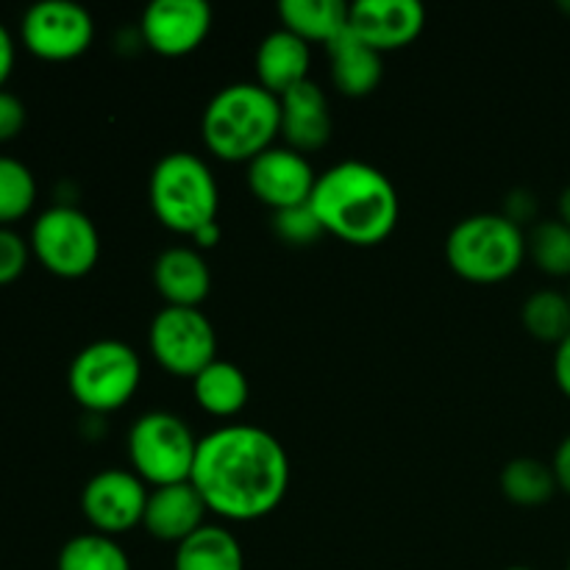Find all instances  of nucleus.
Here are the masks:
<instances>
[{
    "instance_id": "nucleus-1",
    "label": "nucleus",
    "mask_w": 570,
    "mask_h": 570,
    "mask_svg": "<svg viewBox=\"0 0 570 570\" xmlns=\"http://www.w3.org/2000/svg\"><path fill=\"white\" fill-rule=\"evenodd\" d=\"M193 488L206 510L223 521H262L278 510L289 490V456L259 426H220L198 440Z\"/></svg>"
},
{
    "instance_id": "nucleus-2",
    "label": "nucleus",
    "mask_w": 570,
    "mask_h": 570,
    "mask_svg": "<svg viewBox=\"0 0 570 570\" xmlns=\"http://www.w3.org/2000/svg\"><path fill=\"white\" fill-rule=\"evenodd\" d=\"M323 234L371 248L395 232L401 200L395 184L367 161H340L321 173L309 198Z\"/></svg>"
},
{
    "instance_id": "nucleus-3",
    "label": "nucleus",
    "mask_w": 570,
    "mask_h": 570,
    "mask_svg": "<svg viewBox=\"0 0 570 570\" xmlns=\"http://www.w3.org/2000/svg\"><path fill=\"white\" fill-rule=\"evenodd\" d=\"M204 145L220 161H254L282 134V106L256 81L223 87L200 120Z\"/></svg>"
},
{
    "instance_id": "nucleus-4",
    "label": "nucleus",
    "mask_w": 570,
    "mask_h": 570,
    "mask_svg": "<svg viewBox=\"0 0 570 570\" xmlns=\"http://www.w3.org/2000/svg\"><path fill=\"white\" fill-rule=\"evenodd\" d=\"M148 200L161 226L184 237H195L206 226L217 223L220 187L200 156L189 150H173L161 156L150 170Z\"/></svg>"
},
{
    "instance_id": "nucleus-5",
    "label": "nucleus",
    "mask_w": 570,
    "mask_h": 570,
    "mask_svg": "<svg viewBox=\"0 0 570 570\" xmlns=\"http://www.w3.org/2000/svg\"><path fill=\"white\" fill-rule=\"evenodd\" d=\"M445 259L456 276L471 284L507 282L527 259V234L504 215H471L451 228Z\"/></svg>"
},
{
    "instance_id": "nucleus-6",
    "label": "nucleus",
    "mask_w": 570,
    "mask_h": 570,
    "mask_svg": "<svg viewBox=\"0 0 570 570\" xmlns=\"http://www.w3.org/2000/svg\"><path fill=\"white\" fill-rule=\"evenodd\" d=\"M142 362L131 345L120 340H95L76 354L67 373L70 395L95 415L117 412L137 395Z\"/></svg>"
},
{
    "instance_id": "nucleus-7",
    "label": "nucleus",
    "mask_w": 570,
    "mask_h": 570,
    "mask_svg": "<svg viewBox=\"0 0 570 570\" xmlns=\"http://www.w3.org/2000/svg\"><path fill=\"white\" fill-rule=\"evenodd\" d=\"M198 440L173 412H145L128 432V460L145 484L167 488L193 479Z\"/></svg>"
},
{
    "instance_id": "nucleus-8",
    "label": "nucleus",
    "mask_w": 570,
    "mask_h": 570,
    "mask_svg": "<svg viewBox=\"0 0 570 570\" xmlns=\"http://www.w3.org/2000/svg\"><path fill=\"white\" fill-rule=\"evenodd\" d=\"M31 254L59 278H83L100 259V234L92 217L76 206H50L33 220Z\"/></svg>"
},
{
    "instance_id": "nucleus-9",
    "label": "nucleus",
    "mask_w": 570,
    "mask_h": 570,
    "mask_svg": "<svg viewBox=\"0 0 570 570\" xmlns=\"http://www.w3.org/2000/svg\"><path fill=\"white\" fill-rule=\"evenodd\" d=\"M148 345L154 360L167 373L195 379L217 360V334L200 309L165 306L150 321Z\"/></svg>"
},
{
    "instance_id": "nucleus-10",
    "label": "nucleus",
    "mask_w": 570,
    "mask_h": 570,
    "mask_svg": "<svg viewBox=\"0 0 570 570\" xmlns=\"http://www.w3.org/2000/svg\"><path fill=\"white\" fill-rule=\"evenodd\" d=\"M22 45L42 61H72L87 53L95 39L92 14L72 0H42L26 11Z\"/></svg>"
},
{
    "instance_id": "nucleus-11",
    "label": "nucleus",
    "mask_w": 570,
    "mask_h": 570,
    "mask_svg": "<svg viewBox=\"0 0 570 570\" xmlns=\"http://www.w3.org/2000/svg\"><path fill=\"white\" fill-rule=\"evenodd\" d=\"M145 504H148L145 482L134 471H122V468L95 473L81 490L83 518L95 532L106 538L142 527Z\"/></svg>"
},
{
    "instance_id": "nucleus-12",
    "label": "nucleus",
    "mask_w": 570,
    "mask_h": 570,
    "mask_svg": "<svg viewBox=\"0 0 570 570\" xmlns=\"http://www.w3.org/2000/svg\"><path fill=\"white\" fill-rule=\"evenodd\" d=\"M212 9L206 0H154L142 11L139 33L154 53L181 59L209 37Z\"/></svg>"
},
{
    "instance_id": "nucleus-13",
    "label": "nucleus",
    "mask_w": 570,
    "mask_h": 570,
    "mask_svg": "<svg viewBox=\"0 0 570 570\" xmlns=\"http://www.w3.org/2000/svg\"><path fill=\"white\" fill-rule=\"evenodd\" d=\"M317 173L309 159L287 145H273L265 154L248 161V187L267 209L284 212L309 204Z\"/></svg>"
},
{
    "instance_id": "nucleus-14",
    "label": "nucleus",
    "mask_w": 570,
    "mask_h": 570,
    "mask_svg": "<svg viewBox=\"0 0 570 570\" xmlns=\"http://www.w3.org/2000/svg\"><path fill=\"white\" fill-rule=\"evenodd\" d=\"M348 28L376 53H387L421 37L426 9L417 0H360L351 6Z\"/></svg>"
},
{
    "instance_id": "nucleus-15",
    "label": "nucleus",
    "mask_w": 570,
    "mask_h": 570,
    "mask_svg": "<svg viewBox=\"0 0 570 570\" xmlns=\"http://www.w3.org/2000/svg\"><path fill=\"white\" fill-rule=\"evenodd\" d=\"M282 106V134L287 148L298 150V154H315V150L326 148L332 139V111H328V98L315 81H304L287 95L278 98Z\"/></svg>"
},
{
    "instance_id": "nucleus-16",
    "label": "nucleus",
    "mask_w": 570,
    "mask_h": 570,
    "mask_svg": "<svg viewBox=\"0 0 570 570\" xmlns=\"http://www.w3.org/2000/svg\"><path fill=\"white\" fill-rule=\"evenodd\" d=\"M206 512L209 510H206L204 499L193 488V482L154 488L148 493V504H145L142 529L154 540L181 546L200 527H206Z\"/></svg>"
},
{
    "instance_id": "nucleus-17",
    "label": "nucleus",
    "mask_w": 570,
    "mask_h": 570,
    "mask_svg": "<svg viewBox=\"0 0 570 570\" xmlns=\"http://www.w3.org/2000/svg\"><path fill=\"white\" fill-rule=\"evenodd\" d=\"M154 284L167 306L200 309L212 289V273L198 248L176 245L154 262Z\"/></svg>"
},
{
    "instance_id": "nucleus-18",
    "label": "nucleus",
    "mask_w": 570,
    "mask_h": 570,
    "mask_svg": "<svg viewBox=\"0 0 570 570\" xmlns=\"http://www.w3.org/2000/svg\"><path fill=\"white\" fill-rule=\"evenodd\" d=\"M309 45L295 33L278 28V31L267 33L256 48V83L282 98L298 83L309 81Z\"/></svg>"
},
{
    "instance_id": "nucleus-19",
    "label": "nucleus",
    "mask_w": 570,
    "mask_h": 570,
    "mask_svg": "<svg viewBox=\"0 0 570 570\" xmlns=\"http://www.w3.org/2000/svg\"><path fill=\"white\" fill-rule=\"evenodd\" d=\"M326 53L334 87L345 98H365V95L376 92L384 76L382 53L362 42L351 28H345L337 39L326 45Z\"/></svg>"
},
{
    "instance_id": "nucleus-20",
    "label": "nucleus",
    "mask_w": 570,
    "mask_h": 570,
    "mask_svg": "<svg viewBox=\"0 0 570 570\" xmlns=\"http://www.w3.org/2000/svg\"><path fill=\"white\" fill-rule=\"evenodd\" d=\"M348 14L351 6L343 0H282L278 3L284 31L295 33L306 45L321 42L323 48L348 28Z\"/></svg>"
},
{
    "instance_id": "nucleus-21",
    "label": "nucleus",
    "mask_w": 570,
    "mask_h": 570,
    "mask_svg": "<svg viewBox=\"0 0 570 570\" xmlns=\"http://www.w3.org/2000/svg\"><path fill=\"white\" fill-rule=\"evenodd\" d=\"M193 395L200 410L209 415L234 417L248 404L250 384L243 367L226 360H215L193 379Z\"/></svg>"
},
{
    "instance_id": "nucleus-22",
    "label": "nucleus",
    "mask_w": 570,
    "mask_h": 570,
    "mask_svg": "<svg viewBox=\"0 0 570 570\" xmlns=\"http://www.w3.org/2000/svg\"><path fill=\"white\" fill-rule=\"evenodd\" d=\"M173 570H245L243 546L228 529L206 523L176 546Z\"/></svg>"
},
{
    "instance_id": "nucleus-23",
    "label": "nucleus",
    "mask_w": 570,
    "mask_h": 570,
    "mask_svg": "<svg viewBox=\"0 0 570 570\" xmlns=\"http://www.w3.org/2000/svg\"><path fill=\"white\" fill-rule=\"evenodd\" d=\"M501 493L518 507H543L560 490L554 468L532 456H518L501 468Z\"/></svg>"
},
{
    "instance_id": "nucleus-24",
    "label": "nucleus",
    "mask_w": 570,
    "mask_h": 570,
    "mask_svg": "<svg viewBox=\"0 0 570 570\" xmlns=\"http://www.w3.org/2000/svg\"><path fill=\"white\" fill-rule=\"evenodd\" d=\"M521 321L534 340L560 345L570 334V298L557 289H538L523 301Z\"/></svg>"
},
{
    "instance_id": "nucleus-25",
    "label": "nucleus",
    "mask_w": 570,
    "mask_h": 570,
    "mask_svg": "<svg viewBox=\"0 0 570 570\" xmlns=\"http://www.w3.org/2000/svg\"><path fill=\"white\" fill-rule=\"evenodd\" d=\"M56 570H131V562L115 538L92 532L61 546Z\"/></svg>"
},
{
    "instance_id": "nucleus-26",
    "label": "nucleus",
    "mask_w": 570,
    "mask_h": 570,
    "mask_svg": "<svg viewBox=\"0 0 570 570\" xmlns=\"http://www.w3.org/2000/svg\"><path fill=\"white\" fill-rule=\"evenodd\" d=\"M527 256L546 276H570V228L562 220H540L527 234Z\"/></svg>"
},
{
    "instance_id": "nucleus-27",
    "label": "nucleus",
    "mask_w": 570,
    "mask_h": 570,
    "mask_svg": "<svg viewBox=\"0 0 570 570\" xmlns=\"http://www.w3.org/2000/svg\"><path fill=\"white\" fill-rule=\"evenodd\" d=\"M37 204V178L20 159L0 156V226L22 220Z\"/></svg>"
},
{
    "instance_id": "nucleus-28",
    "label": "nucleus",
    "mask_w": 570,
    "mask_h": 570,
    "mask_svg": "<svg viewBox=\"0 0 570 570\" xmlns=\"http://www.w3.org/2000/svg\"><path fill=\"white\" fill-rule=\"evenodd\" d=\"M273 228H276V234L282 243L295 245V248H301V245H309V243H315L317 237H323V228H321V223H317L315 212H312L309 204L295 206V209L276 212V217H273Z\"/></svg>"
},
{
    "instance_id": "nucleus-29",
    "label": "nucleus",
    "mask_w": 570,
    "mask_h": 570,
    "mask_svg": "<svg viewBox=\"0 0 570 570\" xmlns=\"http://www.w3.org/2000/svg\"><path fill=\"white\" fill-rule=\"evenodd\" d=\"M28 259H31V245L9 226H0V287L17 282L26 273Z\"/></svg>"
},
{
    "instance_id": "nucleus-30",
    "label": "nucleus",
    "mask_w": 570,
    "mask_h": 570,
    "mask_svg": "<svg viewBox=\"0 0 570 570\" xmlns=\"http://www.w3.org/2000/svg\"><path fill=\"white\" fill-rule=\"evenodd\" d=\"M26 126V106L9 89H0V145L11 142Z\"/></svg>"
},
{
    "instance_id": "nucleus-31",
    "label": "nucleus",
    "mask_w": 570,
    "mask_h": 570,
    "mask_svg": "<svg viewBox=\"0 0 570 570\" xmlns=\"http://www.w3.org/2000/svg\"><path fill=\"white\" fill-rule=\"evenodd\" d=\"M534 212H538V200L527 189H515V193L507 195V212L504 217H510L515 226H523L527 220H532Z\"/></svg>"
},
{
    "instance_id": "nucleus-32",
    "label": "nucleus",
    "mask_w": 570,
    "mask_h": 570,
    "mask_svg": "<svg viewBox=\"0 0 570 570\" xmlns=\"http://www.w3.org/2000/svg\"><path fill=\"white\" fill-rule=\"evenodd\" d=\"M14 59H17V48H14V37L9 33V28L0 22V89L6 87L9 81L11 70H14Z\"/></svg>"
},
{
    "instance_id": "nucleus-33",
    "label": "nucleus",
    "mask_w": 570,
    "mask_h": 570,
    "mask_svg": "<svg viewBox=\"0 0 570 570\" xmlns=\"http://www.w3.org/2000/svg\"><path fill=\"white\" fill-rule=\"evenodd\" d=\"M554 382L570 399V334L557 345L554 354Z\"/></svg>"
},
{
    "instance_id": "nucleus-34",
    "label": "nucleus",
    "mask_w": 570,
    "mask_h": 570,
    "mask_svg": "<svg viewBox=\"0 0 570 570\" xmlns=\"http://www.w3.org/2000/svg\"><path fill=\"white\" fill-rule=\"evenodd\" d=\"M551 468H554V476H557V484H560V490H566L570 495V434L562 440L560 449H557Z\"/></svg>"
},
{
    "instance_id": "nucleus-35",
    "label": "nucleus",
    "mask_w": 570,
    "mask_h": 570,
    "mask_svg": "<svg viewBox=\"0 0 570 570\" xmlns=\"http://www.w3.org/2000/svg\"><path fill=\"white\" fill-rule=\"evenodd\" d=\"M193 239H195V245H198V248H212V245L220 239V228H217V223H212V226H206L204 232L195 234Z\"/></svg>"
},
{
    "instance_id": "nucleus-36",
    "label": "nucleus",
    "mask_w": 570,
    "mask_h": 570,
    "mask_svg": "<svg viewBox=\"0 0 570 570\" xmlns=\"http://www.w3.org/2000/svg\"><path fill=\"white\" fill-rule=\"evenodd\" d=\"M560 220L570 228V184L562 189V195H560Z\"/></svg>"
},
{
    "instance_id": "nucleus-37",
    "label": "nucleus",
    "mask_w": 570,
    "mask_h": 570,
    "mask_svg": "<svg viewBox=\"0 0 570 570\" xmlns=\"http://www.w3.org/2000/svg\"><path fill=\"white\" fill-rule=\"evenodd\" d=\"M560 9H562V11H568V14H570V0H562Z\"/></svg>"
},
{
    "instance_id": "nucleus-38",
    "label": "nucleus",
    "mask_w": 570,
    "mask_h": 570,
    "mask_svg": "<svg viewBox=\"0 0 570 570\" xmlns=\"http://www.w3.org/2000/svg\"><path fill=\"white\" fill-rule=\"evenodd\" d=\"M504 570H534V568H523V566H512V568H504Z\"/></svg>"
},
{
    "instance_id": "nucleus-39",
    "label": "nucleus",
    "mask_w": 570,
    "mask_h": 570,
    "mask_svg": "<svg viewBox=\"0 0 570 570\" xmlns=\"http://www.w3.org/2000/svg\"><path fill=\"white\" fill-rule=\"evenodd\" d=\"M568 298H570V289H568Z\"/></svg>"
},
{
    "instance_id": "nucleus-40",
    "label": "nucleus",
    "mask_w": 570,
    "mask_h": 570,
    "mask_svg": "<svg viewBox=\"0 0 570 570\" xmlns=\"http://www.w3.org/2000/svg\"><path fill=\"white\" fill-rule=\"evenodd\" d=\"M568 570H570V562H568Z\"/></svg>"
}]
</instances>
